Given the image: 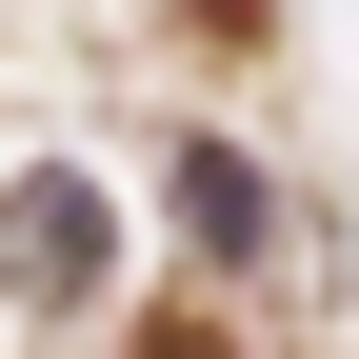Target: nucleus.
I'll use <instances>...</instances> for the list:
<instances>
[{
    "label": "nucleus",
    "mask_w": 359,
    "mask_h": 359,
    "mask_svg": "<svg viewBox=\"0 0 359 359\" xmlns=\"http://www.w3.org/2000/svg\"><path fill=\"white\" fill-rule=\"evenodd\" d=\"M100 259H120L100 180H20V200H0V280L20 299H100Z\"/></svg>",
    "instance_id": "nucleus-1"
},
{
    "label": "nucleus",
    "mask_w": 359,
    "mask_h": 359,
    "mask_svg": "<svg viewBox=\"0 0 359 359\" xmlns=\"http://www.w3.org/2000/svg\"><path fill=\"white\" fill-rule=\"evenodd\" d=\"M140 359H240V339H219V320H200V299H180V320H160V339H140Z\"/></svg>",
    "instance_id": "nucleus-3"
},
{
    "label": "nucleus",
    "mask_w": 359,
    "mask_h": 359,
    "mask_svg": "<svg viewBox=\"0 0 359 359\" xmlns=\"http://www.w3.org/2000/svg\"><path fill=\"white\" fill-rule=\"evenodd\" d=\"M180 240H200V259H240V240H259V160H219V140L180 160Z\"/></svg>",
    "instance_id": "nucleus-2"
},
{
    "label": "nucleus",
    "mask_w": 359,
    "mask_h": 359,
    "mask_svg": "<svg viewBox=\"0 0 359 359\" xmlns=\"http://www.w3.org/2000/svg\"><path fill=\"white\" fill-rule=\"evenodd\" d=\"M200 20H219V40H259V0H200Z\"/></svg>",
    "instance_id": "nucleus-4"
}]
</instances>
